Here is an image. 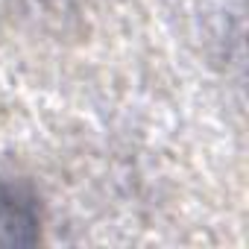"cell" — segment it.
<instances>
[{"label": "cell", "mask_w": 249, "mask_h": 249, "mask_svg": "<svg viewBox=\"0 0 249 249\" xmlns=\"http://www.w3.org/2000/svg\"><path fill=\"white\" fill-rule=\"evenodd\" d=\"M41 240V208L27 185L0 179V246H36Z\"/></svg>", "instance_id": "obj_1"}]
</instances>
